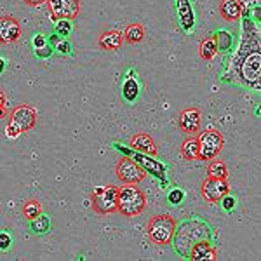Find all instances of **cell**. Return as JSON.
Wrapping results in <instances>:
<instances>
[{
  "mask_svg": "<svg viewBox=\"0 0 261 261\" xmlns=\"http://www.w3.org/2000/svg\"><path fill=\"white\" fill-rule=\"evenodd\" d=\"M242 16L241 44L237 53L231 56L223 81L261 92V33L249 16Z\"/></svg>",
  "mask_w": 261,
  "mask_h": 261,
  "instance_id": "1",
  "label": "cell"
},
{
  "mask_svg": "<svg viewBox=\"0 0 261 261\" xmlns=\"http://www.w3.org/2000/svg\"><path fill=\"white\" fill-rule=\"evenodd\" d=\"M146 209V195L136 185L119 188V213L125 218H134Z\"/></svg>",
  "mask_w": 261,
  "mask_h": 261,
  "instance_id": "2",
  "label": "cell"
},
{
  "mask_svg": "<svg viewBox=\"0 0 261 261\" xmlns=\"http://www.w3.org/2000/svg\"><path fill=\"white\" fill-rule=\"evenodd\" d=\"M176 230V220L169 214H159L153 216L148 221L146 226V235H148L150 242L157 244V246H167L171 242L172 235Z\"/></svg>",
  "mask_w": 261,
  "mask_h": 261,
  "instance_id": "3",
  "label": "cell"
},
{
  "mask_svg": "<svg viewBox=\"0 0 261 261\" xmlns=\"http://www.w3.org/2000/svg\"><path fill=\"white\" fill-rule=\"evenodd\" d=\"M92 209L98 214H113L119 213V187L115 185H105L96 187L91 195Z\"/></svg>",
  "mask_w": 261,
  "mask_h": 261,
  "instance_id": "4",
  "label": "cell"
},
{
  "mask_svg": "<svg viewBox=\"0 0 261 261\" xmlns=\"http://www.w3.org/2000/svg\"><path fill=\"white\" fill-rule=\"evenodd\" d=\"M199 140V146H200V159L199 161H213L218 155L221 153L223 145H225V138L220 130L216 129H207L204 133H200L197 136Z\"/></svg>",
  "mask_w": 261,
  "mask_h": 261,
  "instance_id": "5",
  "label": "cell"
},
{
  "mask_svg": "<svg viewBox=\"0 0 261 261\" xmlns=\"http://www.w3.org/2000/svg\"><path fill=\"white\" fill-rule=\"evenodd\" d=\"M115 174L124 185H138L140 181L145 179L146 172L136 161H130V159L124 157L117 164Z\"/></svg>",
  "mask_w": 261,
  "mask_h": 261,
  "instance_id": "6",
  "label": "cell"
},
{
  "mask_svg": "<svg viewBox=\"0 0 261 261\" xmlns=\"http://www.w3.org/2000/svg\"><path fill=\"white\" fill-rule=\"evenodd\" d=\"M50 19H75L81 14V0H49Z\"/></svg>",
  "mask_w": 261,
  "mask_h": 261,
  "instance_id": "7",
  "label": "cell"
},
{
  "mask_svg": "<svg viewBox=\"0 0 261 261\" xmlns=\"http://www.w3.org/2000/svg\"><path fill=\"white\" fill-rule=\"evenodd\" d=\"M228 192H230V183L225 178L207 176L204 183H202V197H204V200L211 202V204L220 202L223 197L228 195Z\"/></svg>",
  "mask_w": 261,
  "mask_h": 261,
  "instance_id": "8",
  "label": "cell"
},
{
  "mask_svg": "<svg viewBox=\"0 0 261 261\" xmlns=\"http://www.w3.org/2000/svg\"><path fill=\"white\" fill-rule=\"evenodd\" d=\"M200 122H202V113L199 108L190 107V108H185V110L179 112L178 125L187 136H195V134L199 133Z\"/></svg>",
  "mask_w": 261,
  "mask_h": 261,
  "instance_id": "9",
  "label": "cell"
},
{
  "mask_svg": "<svg viewBox=\"0 0 261 261\" xmlns=\"http://www.w3.org/2000/svg\"><path fill=\"white\" fill-rule=\"evenodd\" d=\"M11 120L16 122L23 130H30L39 122V115H37L35 108L30 107V105H19L11 112Z\"/></svg>",
  "mask_w": 261,
  "mask_h": 261,
  "instance_id": "10",
  "label": "cell"
},
{
  "mask_svg": "<svg viewBox=\"0 0 261 261\" xmlns=\"http://www.w3.org/2000/svg\"><path fill=\"white\" fill-rule=\"evenodd\" d=\"M21 37V24L14 16H2L0 19V39L4 44H12Z\"/></svg>",
  "mask_w": 261,
  "mask_h": 261,
  "instance_id": "11",
  "label": "cell"
},
{
  "mask_svg": "<svg viewBox=\"0 0 261 261\" xmlns=\"http://www.w3.org/2000/svg\"><path fill=\"white\" fill-rule=\"evenodd\" d=\"M176 12H178V21L185 32H190L195 24V14L190 0H176Z\"/></svg>",
  "mask_w": 261,
  "mask_h": 261,
  "instance_id": "12",
  "label": "cell"
},
{
  "mask_svg": "<svg viewBox=\"0 0 261 261\" xmlns=\"http://www.w3.org/2000/svg\"><path fill=\"white\" fill-rule=\"evenodd\" d=\"M129 145L133 146L136 151H141V153H146V155H157V145H155V141H153V138L150 136V134H146V133H138V134H134L133 138H130V141H129Z\"/></svg>",
  "mask_w": 261,
  "mask_h": 261,
  "instance_id": "13",
  "label": "cell"
},
{
  "mask_svg": "<svg viewBox=\"0 0 261 261\" xmlns=\"http://www.w3.org/2000/svg\"><path fill=\"white\" fill-rule=\"evenodd\" d=\"M244 12V2L242 0H221L220 4V16L228 23L241 19Z\"/></svg>",
  "mask_w": 261,
  "mask_h": 261,
  "instance_id": "14",
  "label": "cell"
},
{
  "mask_svg": "<svg viewBox=\"0 0 261 261\" xmlns=\"http://www.w3.org/2000/svg\"><path fill=\"white\" fill-rule=\"evenodd\" d=\"M190 258L195 261H204V259H216V251L211 244L207 242V239H202V241L195 242L192 247Z\"/></svg>",
  "mask_w": 261,
  "mask_h": 261,
  "instance_id": "15",
  "label": "cell"
},
{
  "mask_svg": "<svg viewBox=\"0 0 261 261\" xmlns=\"http://www.w3.org/2000/svg\"><path fill=\"white\" fill-rule=\"evenodd\" d=\"M124 33L117 32V30H110V32H105L99 35V47L105 49V50H117L120 49L122 42H124Z\"/></svg>",
  "mask_w": 261,
  "mask_h": 261,
  "instance_id": "16",
  "label": "cell"
},
{
  "mask_svg": "<svg viewBox=\"0 0 261 261\" xmlns=\"http://www.w3.org/2000/svg\"><path fill=\"white\" fill-rule=\"evenodd\" d=\"M181 157L190 162L200 159V146H199V140L195 136H190L188 140L183 141V145H181Z\"/></svg>",
  "mask_w": 261,
  "mask_h": 261,
  "instance_id": "17",
  "label": "cell"
},
{
  "mask_svg": "<svg viewBox=\"0 0 261 261\" xmlns=\"http://www.w3.org/2000/svg\"><path fill=\"white\" fill-rule=\"evenodd\" d=\"M218 42L214 37H205L204 40L200 42V47H199V53H200V58L205 61H211L214 60V56L218 54Z\"/></svg>",
  "mask_w": 261,
  "mask_h": 261,
  "instance_id": "18",
  "label": "cell"
},
{
  "mask_svg": "<svg viewBox=\"0 0 261 261\" xmlns=\"http://www.w3.org/2000/svg\"><path fill=\"white\" fill-rule=\"evenodd\" d=\"M124 39L125 42H129V44H138V42H141L145 39V28H143V24L140 23L127 24L124 30Z\"/></svg>",
  "mask_w": 261,
  "mask_h": 261,
  "instance_id": "19",
  "label": "cell"
},
{
  "mask_svg": "<svg viewBox=\"0 0 261 261\" xmlns=\"http://www.w3.org/2000/svg\"><path fill=\"white\" fill-rule=\"evenodd\" d=\"M207 176H213V178H228V167L226 164L220 161V159H213L209 161V167H207Z\"/></svg>",
  "mask_w": 261,
  "mask_h": 261,
  "instance_id": "20",
  "label": "cell"
},
{
  "mask_svg": "<svg viewBox=\"0 0 261 261\" xmlns=\"http://www.w3.org/2000/svg\"><path fill=\"white\" fill-rule=\"evenodd\" d=\"M23 216L27 218V220H37L39 216H42V204L39 200H35V199H30V200H27L23 204Z\"/></svg>",
  "mask_w": 261,
  "mask_h": 261,
  "instance_id": "21",
  "label": "cell"
},
{
  "mask_svg": "<svg viewBox=\"0 0 261 261\" xmlns=\"http://www.w3.org/2000/svg\"><path fill=\"white\" fill-rule=\"evenodd\" d=\"M122 94H124V98L127 99L129 103H133V101L138 98V94H140V86H138V82L129 77L127 81L124 82V86H122Z\"/></svg>",
  "mask_w": 261,
  "mask_h": 261,
  "instance_id": "22",
  "label": "cell"
},
{
  "mask_svg": "<svg viewBox=\"0 0 261 261\" xmlns=\"http://www.w3.org/2000/svg\"><path fill=\"white\" fill-rule=\"evenodd\" d=\"M148 157H150V155H146V153H143V155H136V162L140 164L141 167H148V169H151V172H153V174L162 176L164 167H162L159 162H151Z\"/></svg>",
  "mask_w": 261,
  "mask_h": 261,
  "instance_id": "23",
  "label": "cell"
},
{
  "mask_svg": "<svg viewBox=\"0 0 261 261\" xmlns=\"http://www.w3.org/2000/svg\"><path fill=\"white\" fill-rule=\"evenodd\" d=\"M49 42L54 45V49H56V53L65 54V56H66V54H71V47H70V44H68V42H66V40H61L58 35H53V37H50Z\"/></svg>",
  "mask_w": 261,
  "mask_h": 261,
  "instance_id": "24",
  "label": "cell"
},
{
  "mask_svg": "<svg viewBox=\"0 0 261 261\" xmlns=\"http://www.w3.org/2000/svg\"><path fill=\"white\" fill-rule=\"evenodd\" d=\"M214 39H216V42H218V49L220 50L230 49L231 42H233V39H231V35L228 32H218L216 35H214Z\"/></svg>",
  "mask_w": 261,
  "mask_h": 261,
  "instance_id": "25",
  "label": "cell"
},
{
  "mask_svg": "<svg viewBox=\"0 0 261 261\" xmlns=\"http://www.w3.org/2000/svg\"><path fill=\"white\" fill-rule=\"evenodd\" d=\"M32 228L33 231H37V233H44V231L49 230V220L45 216H39L37 220H33Z\"/></svg>",
  "mask_w": 261,
  "mask_h": 261,
  "instance_id": "26",
  "label": "cell"
},
{
  "mask_svg": "<svg viewBox=\"0 0 261 261\" xmlns=\"http://www.w3.org/2000/svg\"><path fill=\"white\" fill-rule=\"evenodd\" d=\"M56 32H58V35H61V37H68L70 33H71L70 19H60V21H56Z\"/></svg>",
  "mask_w": 261,
  "mask_h": 261,
  "instance_id": "27",
  "label": "cell"
},
{
  "mask_svg": "<svg viewBox=\"0 0 261 261\" xmlns=\"http://www.w3.org/2000/svg\"><path fill=\"white\" fill-rule=\"evenodd\" d=\"M23 133V129L19 127L18 124H16V122H9V124L6 125V136L9 138V140H16V138L19 136V134Z\"/></svg>",
  "mask_w": 261,
  "mask_h": 261,
  "instance_id": "28",
  "label": "cell"
},
{
  "mask_svg": "<svg viewBox=\"0 0 261 261\" xmlns=\"http://www.w3.org/2000/svg\"><path fill=\"white\" fill-rule=\"evenodd\" d=\"M183 199H185V192L183 190H178V188H174L171 193H169V202L171 204H181L183 202Z\"/></svg>",
  "mask_w": 261,
  "mask_h": 261,
  "instance_id": "29",
  "label": "cell"
},
{
  "mask_svg": "<svg viewBox=\"0 0 261 261\" xmlns=\"http://www.w3.org/2000/svg\"><path fill=\"white\" fill-rule=\"evenodd\" d=\"M221 204H223V209H226V211H231V209L235 207V199L231 195H225L221 199Z\"/></svg>",
  "mask_w": 261,
  "mask_h": 261,
  "instance_id": "30",
  "label": "cell"
},
{
  "mask_svg": "<svg viewBox=\"0 0 261 261\" xmlns=\"http://www.w3.org/2000/svg\"><path fill=\"white\" fill-rule=\"evenodd\" d=\"M45 45H49V44L45 42V37L42 35V33L33 37V47L35 49H42V47H45Z\"/></svg>",
  "mask_w": 261,
  "mask_h": 261,
  "instance_id": "31",
  "label": "cell"
},
{
  "mask_svg": "<svg viewBox=\"0 0 261 261\" xmlns=\"http://www.w3.org/2000/svg\"><path fill=\"white\" fill-rule=\"evenodd\" d=\"M9 246H11V237H9V233L2 231V235H0V249L6 251Z\"/></svg>",
  "mask_w": 261,
  "mask_h": 261,
  "instance_id": "32",
  "label": "cell"
},
{
  "mask_svg": "<svg viewBox=\"0 0 261 261\" xmlns=\"http://www.w3.org/2000/svg\"><path fill=\"white\" fill-rule=\"evenodd\" d=\"M50 54H53V49H50V45H45V47H42V49H35V56H39V58H49Z\"/></svg>",
  "mask_w": 261,
  "mask_h": 261,
  "instance_id": "33",
  "label": "cell"
},
{
  "mask_svg": "<svg viewBox=\"0 0 261 261\" xmlns=\"http://www.w3.org/2000/svg\"><path fill=\"white\" fill-rule=\"evenodd\" d=\"M0 115H6V94H0Z\"/></svg>",
  "mask_w": 261,
  "mask_h": 261,
  "instance_id": "34",
  "label": "cell"
},
{
  "mask_svg": "<svg viewBox=\"0 0 261 261\" xmlns=\"http://www.w3.org/2000/svg\"><path fill=\"white\" fill-rule=\"evenodd\" d=\"M27 6H32V7H35V6H40V4H44V2H49V0H23Z\"/></svg>",
  "mask_w": 261,
  "mask_h": 261,
  "instance_id": "35",
  "label": "cell"
},
{
  "mask_svg": "<svg viewBox=\"0 0 261 261\" xmlns=\"http://www.w3.org/2000/svg\"><path fill=\"white\" fill-rule=\"evenodd\" d=\"M254 18L258 21H261V7H256L254 9Z\"/></svg>",
  "mask_w": 261,
  "mask_h": 261,
  "instance_id": "36",
  "label": "cell"
},
{
  "mask_svg": "<svg viewBox=\"0 0 261 261\" xmlns=\"http://www.w3.org/2000/svg\"><path fill=\"white\" fill-rule=\"evenodd\" d=\"M258 113H261V107H259V110H258Z\"/></svg>",
  "mask_w": 261,
  "mask_h": 261,
  "instance_id": "37",
  "label": "cell"
}]
</instances>
